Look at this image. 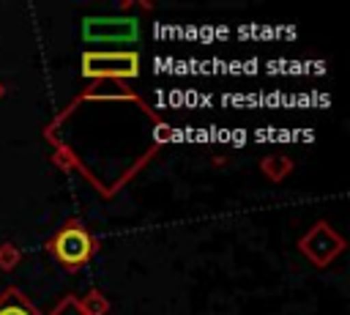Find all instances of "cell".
<instances>
[{"mask_svg": "<svg viewBox=\"0 0 350 315\" xmlns=\"http://www.w3.org/2000/svg\"><path fill=\"white\" fill-rule=\"evenodd\" d=\"M96 247H98L96 236H93L79 219H66V225H60V227L44 241V249H46V252L52 255V260H55L63 271H68V274L85 268V266L90 263V257L96 255Z\"/></svg>", "mask_w": 350, "mask_h": 315, "instance_id": "cell-1", "label": "cell"}, {"mask_svg": "<svg viewBox=\"0 0 350 315\" xmlns=\"http://www.w3.org/2000/svg\"><path fill=\"white\" fill-rule=\"evenodd\" d=\"M79 63H82V77L101 79V82L139 77V52H134V49H109V52L85 49Z\"/></svg>", "mask_w": 350, "mask_h": 315, "instance_id": "cell-2", "label": "cell"}, {"mask_svg": "<svg viewBox=\"0 0 350 315\" xmlns=\"http://www.w3.org/2000/svg\"><path fill=\"white\" fill-rule=\"evenodd\" d=\"M298 252L317 268H325L345 252V238L328 225V222H314L298 241Z\"/></svg>", "mask_w": 350, "mask_h": 315, "instance_id": "cell-3", "label": "cell"}, {"mask_svg": "<svg viewBox=\"0 0 350 315\" xmlns=\"http://www.w3.org/2000/svg\"><path fill=\"white\" fill-rule=\"evenodd\" d=\"M82 36L85 41H137L139 22L134 16H88L82 19Z\"/></svg>", "mask_w": 350, "mask_h": 315, "instance_id": "cell-4", "label": "cell"}, {"mask_svg": "<svg viewBox=\"0 0 350 315\" xmlns=\"http://www.w3.org/2000/svg\"><path fill=\"white\" fill-rule=\"evenodd\" d=\"M0 315H44L19 288H8L0 296Z\"/></svg>", "mask_w": 350, "mask_h": 315, "instance_id": "cell-5", "label": "cell"}, {"mask_svg": "<svg viewBox=\"0 0 350 315\" xmlns=\"http://www.w3.org/2000/svg\"><path fill=\"white\" fill-rule=\"evenodd\" d=\"M293 159L290 156H284V153H268L265 159H260V173L268 178V181H273V184H279V181H284L290 173H293Z\"/></svg>", "mask_w": 350, "mask_h": 315, "instance_id": "cell-6", "label": "cell"}, {"mask_svg": "<svg viewBox=\"0 0 350 315\" xmlns=\"http://www.w3.org/2000/svg\"><path fill=\"white\" fill-rule=\"evenodd\" d=\"M79 304H82V312H85V315H107V312H109V299H107L98 288L88 290V293L79 299Z\"/></svg>", "mask_w": 350, "mask_h": 315, "instance_id": "cell-7", "label": "cell"}, {"mask_svg": "<svg viewBox=\"0 0 350 315\" xmlns=\"http://www.w3.org/2000/svg\"><path fill=\"white\" fill-rule=\"evenodd\" d=\"M22 263V249L14 241H3L0 244V271H14Z\"/></svg>", "mask_w": 350, "mask_h": 315, "instance_id": "cell-8", "label": "cell"}, {"mask_svg": "<svg viewBox=\"0 0 350 315\" xmlns=\"http://www.w3.org/2000/svg\"><path fill=\"white\" fill-rule=\"evenodd\" d=\"M49 315H85V312H82L79 299H77L74 293H66V296L52 307V312H49Z\"/></svg>", "mask_w": 350, "mask_h": 315, "instance_id": "cell-9", "label": "cell"}, {"mask_svg": "<svg viewBox=\"0 0 350 315\" xmlns=\"http://www.w3.org/2000/svg\"><path fill=\"white\" fill-rule=\"evenodd\" d=\"M5 96V85H3V79H0V99Z\"/></svg>", "mask_w": 350, "mask_h": 315, "instance_id": "cell-10", "label": "cell"}]
</instances>
